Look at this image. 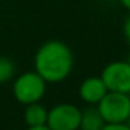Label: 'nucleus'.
<instances>
[{"label":"nucleus","mask_w":130,"mask_h":130,"mask_svg":"<svg viewBox=\"0 0 130 130\" xmlns=\"http://www.w3.org/2000/svg\"><path fill=\"white\" fill-rule=\"evenodd\" d=\"M72 49L61 40L44 41L34 55V71L51 84L64 81L74 69Z\"/></svg>","instance_id":"obj_1"},{"label":"nucleus","mask_w":130,"mask_h":130,"mask_svg":"<svg viewBox=\"0 0 130 130\" xmlns=\"http://www.w3.org/2000/svg\"><path fill=\"white\" fill-rule=\"evenodd\" d=\"M46 87L47 83L35 71H28L14 80L12 95L20 104L28 106L32 103H40L46 93Z\"/></svg>","instance_id":"obj_2"},{"label":"nucleus","mask_w":130,"mask_h":130,"mask_svg":"<svg viewBox=\"0 0 130 130\" xmlns=\"http://www.w3.org/2000/svg\"><path fill=\"white\" fill-rule=\"evenodd\" d=\"M96 107L106 122H125L130 116V95L107 90Z\"/></svg>","instance_id":"obj_3"},{"label":"nucleus","mask_w":130,"mask_h":130,"mask_svg":"<svg viewBox=\"0 0 130 130\" xmlns=\"http://www.w3.org/2000/svg\"><path fill=\"white\" fill-rule=\"evenodd\" d=\"M81 109L71 103H60L47 110L46 125L51 130H80Z\"/></svg>","instance_id":"obj_4"},{"label":"nucleus","mask_w":130,"mask_h":130,"mask_svg":"<svg viewBox=\"0 0 130 130\" xmlns=\"http://www.w3.org/2000/svg\"><path fill=\"white\" fill-rule=\"evenodd\" d=\"M100 77L104 81L107 90L130 95V64L128 61L116 60V61L109 63L103 69Z\"/></svg>","instance_id":"obj_5"},{"label":"nucleus","mask_w":130,"mask_h":130,"mask_svg":"<svg viewBox=\"0 0 130 130\" xmlns=\"http://www.w3.org/2000/svg\"><path fill=\"white\" fill-rule=\"evenodd\" d=\"M107 93V87L101 77H87L81 81L78 87V95L81 101H84L87 106H96L103 96Z\"/></svg>","instance_id":"obj_6"},{"label":"nucleus","mask_w":130,"mask_h":130,"mask_svg":"<svg viewBox=\"0 0 130 130\" xmlns=\"http://www.w3.org/2000/svg\"><path fill=\"white\" fill-rule=\"evenodd\" d=\"M47 107L41 103H32L25 106L23 119L28 127H37V125H46L47 121Z\"/></svg>","instance_id":"obj_7"},{"label":"nucleus","mask_w":130,"mask_h":130,"mask_svg":"<svg viewBox=\"0 0 130 130\" xmlns=\"http://www.w3.org/2000/svg\"><path fill=\"white\" fill-rule=\"evenodd\" d=\"M104 124L106 121L103 119L96 106H87L86 109H81L80 130H101Z\"/></svg>","instance_id":"obj_8"},{"label":"nucleus","mask_w":130,"mask_h":130,"mask_svg":"<svg viewBox=\"0 0 130 130\" xmlns=\"http://www.w3.org/2000/svg\"><path fill=\"white\" fill-rule=\"evenodd\" d=\"M15 64L8 57H0V84H5L14 78Z\"/></svg>","instance_id":"obj_9"},{"label":"nucleus","mask_w":130,"mask_h":130,"mask_svg":"<svg viewBox=\"0 0 130 130\" xmlns=\"http://www.w3.org/2000/svg\"><path fill=\"white\" fill-rule=\"evenodd\" d=\"M101 130H130L127 122H106Z\"/></svg>","instance_id":"obj_10"},{"label":"nucleus","mask_w":130,"mask_h":130,"mask_svg":"<svg viewBox=\"0 0 130 130\" xmlns=\"http://www.w3.org/2000/svg\"><path fill=\"white\" fill-rule=\"evenodd\" d=\"M122 34H124L127 43L130 44V15L124 20V25H122Z\"/></svg>","instance_id":"obj_11"},{"label":"nucleus","mask_w":130,"mask_h":130,"mask_svg":"<svg viewBox=\"0 0 130 130\" xmlns=\"http://www.w3.org/2000/svg\"><path fill=\"white\" fill-rule=\"evenodd\" d=\"M26 130H51L47 125H37V127H28Z\"/></svg>","instance_id":"obj_12"},{"label":"nucleus","mask_w":130,"mask_h":130,"mask_svg":"<svg viewBox=\"0 0 130 130\" xmlns=\"http://www.w3.org/2000/svg\"><path fill=\"white\" fill-rule=\"evenodd\" d=\"M119 2H121V5H122L128 12H130V0H119Z\"/></svg>","instance_id":"obj_13"},{"label":"nucleus","mask_w":130,"mask_h":130,"mask_svg":"<svg viewBox=\"0 0 130 130\" xmlns=\"http://www.w3.org/2000/svg\"><path fill=\"white\" fill-rule=\"evenodd\" d=\"M125 122H127V124H128V127H130V116H128V119H127Z\"/></svg>","instance_id":"obj_14"},{"label":"nucleus","mask_w":130,"mask_h":130,"mask_svg":"<svg viewBox=\"0 0 130 130\" xmlns=\"http://www.w3.org/2000/svg\"><path fill=\"white\" fill-rule=\"evenodd\" d=\"M127 61H128V64H130V55H128V58H127Z\"/></svg>","instance_id":"obj_15"}]
</instances>
